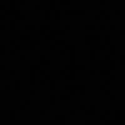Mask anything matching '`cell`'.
I'll return each instance as SVG.
<instances>
[]
</instances>
